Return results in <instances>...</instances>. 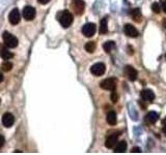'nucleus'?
Wrapping results in <instances>:
<instances>
[{
    "label": "nucleus",
    "mask_w": 166,
    "mask_h": 155,
    "mask_svg": "<svg viewBox=\"0 0 166 155\" xmlns=\"http://www.w3.org/2000/svg\"><path fill=\"white\" fill-rule=\"evenodd\" d=\"M73 20H74L73 15L69 11L61 12L58 16V21H59L60 25H61L64 28H67V27L71 26L72 23H73Z\"/></svg>",
    "instance_id": "f257e3e1"
},
{
    "label": "nucleus",
    "mask_w": 166,
    "mask_h": 155,
    "mask_svg": "<svg viewBox=\"0 0 166 155\" xmlns=\"http://www.w3.org/2000/svg\"><path fill=\"white\" fill-rule=\"evenodd\" d=\"M2 38H3V41H4V45L7 47V48H11V49H14L18 46L19 44V41L15 35H12V33L9 32H3L2 34Z\"/></svg>",
    "instance_id": "f03ea898"
},
{
    "label": "nucleus",
    "mask_w": 166,
    "mask_h": 155,
    "mask_svg": "<svg viewBox=\"0 0 166 155\" xmlns=\"http://www.w3.org/2000/svg\"><path fill=\"white\" fill-rule=\"evenodd\" d=\"M105 71H106V66H105L104 63H101V62L95 63L90 67V72L95 77L103 76L105 74Z\"/></svg>",
    "instance_id": "7ed1b4c3"
},
{
    "label": "nucleus",
    "mask_w": 166,
    "mask_h": 155,
    "mask_svg": "<svg viewBox=\"0 0 166 155\" xmlns=\"http://www.w3.org/2000/svg\"><path fill=\"white\" fill-rule=\"evenodd\" d=\"M72 8L76 15H82L85 8V3L83 0H73Z\"/></svg>",
    "instance_id": "20e7f679"
},
{
    "label": "nucleus",
    "mask_w": 166,
    "mask_h": 155,
    "mask_svg": "<svg viewBox=\"0 0 166 155\" xmlns=\"http://www.w3.org/2000/svg\"><path fill=\"white\" fill-rule=\"evenodd\" d=\"M101 88L105 89V90H109V91H114L115 88H116V81L115 79H106L104 81L101 82L100 84Z\"/></svg>",
    "instance_id": "39448f33"
},
{
    "label": "nucleus",
    "mask_w": 166,
    "mask_h": 155,
    "mask_svg": "<svg viewBox=\"0 0 166 155\" xmlns=\"http://www.w3.org/2000/svg\"><path fill=\"white\" fill-rule=\"evenodd\" d=\"M97 27L94 23H87L82 27V33L86 37H92L95 33Z\"/></svg>",
    "instance_id": "423d86ee"
},
{
    "label": "nucleus",
    "mask_w": 166,
    "mask_h": 155,
    "mask_svg": "<svg viewBox=\"0 0 166 155\" xmlns=\"http://www.w3.org/2000/svg\"><path fill=\"white\" fill-rule=\"evenodd\" d=\"M36 12L34 7H32L30 5L25 6L23 8V17L26 21H31V20H33L36 18Z\"/></svg>",
    "instance_id": "0eeeda50"
},
{
    "label": "nucleus",
    "mask_w": 166,
    "mask_h": 155,
    "mask_svg": "<svg viewBox=\"0 0 166 155\" xmlns=\"http://www.w3.org/2000/svg\"><path fill=\"white\" fill-rule=\"evenodd\" d=\"M20 20H21V15H20L18 8H14L9 16V23H11L12 25H17V24H19Z\"/></svg>",
    "instance_id": "6e6552de"
},
{
    "label": "nucleus",
    "mask_w": 166,
    "mask_h": 155,
    "mask_svg": "<svg viewBox=\"0 0 166 155\" xmlns=\"http://www.w3.org/2000/svg\"><path fill=\"white\" fill-rule=\"evenodd\" d=\"M0 57L4 60H9L14 57V54L9 51V49H7L5 45L0 44Z\"/></svg>",
    "instance_id": "1a4fd4ad"
},
{
    "label": "nucleus",
    "mask_w": 166,
    "mask_h": 155,
    "mask_svg": "<svg viewBox=\"0 0 166 155\" xmlns=\"http://www.w3.org/2000/svg\"><path fill=\"white\" fill-rule=\"evenodd\" d=\"M2 123L5 127H12L15 123V117L11 113H5L2 116Z\"/></svg>",
    "instance_id": "9d476101"
},
{
    "label": "nucleus",
    "mask_w": 166,
    "mask_h": 155,
    "mask_svg": "<svg viewBox=\"0 0 166 155\" xmlns=\"http://www.w3.org/2000/svg\"><path fill=\"white\" fill-rule=\"evenodd\" d=\"M119 134H110L109 137H107L106 142H105V146L107 147V148H113V147L116 145L117 143V140H119Z\"/></svg>",
    "instance_id": "9b49d317"
},
{
    "label": "nucleus",
    "mask_w": 166,
    "mask_h": 155,
    "mask_svg": "<svg viewBox=\"0 0 166 155\" xmlns=\"http://www.w3.org/2000/svg\"><path fill=\"white\" fill-rule=\"evenodd\" d=\"M124 31H125L126 35H128L129 37H133V38H134V37H137V36H138V31H137V29L135 28L134 26L130 25V24H127V25H126Z\"/></svg>",
    "instance_id": "f8f14e48"
},
{
    "label": "nucleus",
    "mask_w": 166,
    "mask_h": 155,
    "mask_svg": "<svg viewBox=\"0 0 166 155\" xmlns=\"http://www.w3.org/2000/svg\"><path fill=\"white\" fill-rule=\"evenodd\" d=\"M126 74L129 78L130 81H135L137 79V71L132 66H126Z\"/></svg>",
    "instance_id": "ddd939ff"
},
{
    "label": "nucleus",
    "mask_w": 166,
    "mask_h": 155,
    "mask_svg": "<svg viewBox=\"0 0 166 155\" xmlns=\"http://www.w3.org/2000/svg\"><path fill=\"white\" fill-rule=\"evenodd\" d=\"M141 96L142 98L144 99L145 101H153L155 99V94L152 90L150 89H145V90H142L141 92Z\"/></svg>",
    "instance_id": "4468645a"
},
{
    "label": "nucleus",
    "mask_w": 166,
    "mask_h": 155,
    "mask_svg": "<svg viewBox=\"0 0 166 155\" xmlns=\"http://www.w3.org/2000/svg\"><path fill=\"white\" fill-rule=\"evenodd\" d=\"M158 119H159V116H158V114L156 113V112H150V113L147 115V117H145L147 122L150 124L156 123V122L158 121Z\"/></svg>",
    "instance_id": "2eb2a0df"
},
{
    "label": "nucleus",
    "mask_w": 166,
    "mask_h": 155,
    "mask_svg": "<svg viewBox=\"0 0 166 155\" xmlns=\"http://www.w3.org/2000/svg\"><path fill=\"white\" fill-rule=\"evenodd\" d=\"M107 122L109 125H115L117 122V118H116V114H115V112H109V113L107 114Z\"/></svg>",
    "instance_id": "dca6fc26"
},
{
    "label": "nucleus",
    "mask_w": 166,
    "mask_h": 155,
    "mask_svg": "<svg viewBox=\"0 0 166 155\" xmlns=\"http://www.w3.org/2000/svg\"><path fill=\"white\" fill-rule=\"evenodd\" d=\"M131 16H132V18L135 22H138V23H139V22L141 21V12H140L139 8L132 9V12H131Z\"/></svg>",
    "instance_id": "f3484780"
},
{
    "label": "nucleus",
    "mask_w": 166,
    "mask_h": 155,
    "mask_svg": "<svg viewBox=\"0 0 166 155\" xmlns=\"http://www.w3.org/2000/svg\"><path fill=\"white\" fill-rule=\"evenodd\" d=\"M126 150H127V143L125 141H122L116 145V147L114 148V152L115 153H123Z\"/></svg>",
    "instance_id": "a211bd4d"
},
{
    "label": "nucleus",
    "mask_w": 166,
    "mask_h": 155,
    "mask_svg": "<svg viewBox=\"0 0 166 155\" xmlns=\"http://www.w3.org/2000/svg\"><path fill=\"white\" fill-rule=\"evenodd\" d=\"M100 33L101 34H105L107 33L108 31V22L107 19H102L101 22H100Z\"/></svg>",
    "instance_id": "6ab92c4d"
},
{
    "label": "nucleus",
    "mask_w": 166,
    "mask_h": 155,
    "mask_svg": "<svg viewBox=\"0 0 166 155\" xmlns=\"http://www.w3.org/2000/svg\"><path fill=\"white\" fill-rule=\"evenodd\" d=\"M103 48H104L106 53H110V52L115 48V44L113 41H106L103 45Z\"/></svg>",
    "instance_id": "aec40b11"
},
{
    "label": "nucleus",
    "mask_w": 166,
    "mask_h": 155,
    "mask_svg": "<svg viewBox=\"0 0 166 155\" xmlns=\"http://www.w3.org/2000/svg\"><path fill=\"white\" fill-rule=\"evenodd\" d=\"M95 42L94 41H88L86 45H85V50H86V52H88V53H94V51L95 50Z\"/></svg>",
    "instance_id": "412c9836"
},
{
    "label": "nucleus",
    "mask_w": 166,
    "mask_h": 155,
    "mask_svg": "<svg viewBox=\"0 0 166 155\" xmlns=\"http://www.w3.org/2000/svg\"><path fill=\"white\" fill-rule=\"evenodd\" d=\"M1 68L3 71H12V64L9 61H4L3 63L1 64Z\"/></svg>",
    "instance_id": "4be33fe9"
},
{
    "label": "nucleus",
    "mask_w": 166,
    "mask_h": 155,
    "mask_svg": "<svg viewBox=\"0 0 166 155\" xmlns=\"http://www.w3.org/2000/svg\"><path fill=\"white\" fill-rule=\"evenodd\" d=\"M152 9L156 12V14H159V12H160V4L158 3V2H155V3H153Z\"/></svg>",
    "instance_id": "5701e85b"
},
{
    "label": "nucleus",
    "mask_w": 166,
    "mask_h": 155,
    "mask_svg": "<svg viewBox=\"0 0 166 155\" xmlns=\"http://www.w3.org/2000/svg\"><path fill=\"white\" fill-rule=\"evenodd\" d=\"M117 99H119V95H117L116 92L113 91L112 93H111V101H112V102H116Z\"/></svg>",
    "instance_id": "b1692460"
},
{
    "label": "nucleus",
    "mask_w": 166,
    "mask_h": 155,
    "mask_svg": "<svg viewBox=\"0 0 166 155\" xmlns=\"http://www.w3.org/2000/svg\"><path fill=\"white\" fill-rule=\"evenodd\" d=\"M162 125H163V132L166 134V118L162 121Z\"/></svg>",
    "instance_id": "393cba45"
},
{
    "label": "nucleus",
    "mask_w": 166,
    "mask_h": 155,
    "mask_svg": "<svg viewBox=\"0 0 166 155\" xmlns=\"http://www.w3.org/2000/svg\"><path fill=\"white\" fill-rule=\"evenodd\" d=\"M3 144H4V137H0V148L3 146Z\"/></svg>",
    "instance_id": "a878e982"
},
{
    "label": "nucleus",
    "mask_w": 166,
    "mask_h": 155,
    "mask_svg": "<svg viewBox=\"0 0 166 155\" xmlns=\"http://www.w3.org/2000/svg\"><path fill=\"white\" fill-rule=\"evenodd\" d=\"M37 1H39L41 4H47L48 2L50 1V0H37Z\"/></svg>",
    "instance_id": "bb28decb"
},
{
    "label": "nucleus",
    "mask_w": 166,
    "mask_h": 155,
    "mask_svg": "<svg viewBox=\"0 0 166 155\" xmlns=\"http://www.w3.org/2000/svg\"><path fill=\"white\" fill-rule=\"evenodd\" d=\"M132 152H133V153H135V152H136V153H139V152H141V151H140L139 148H137V147H136V148H133L132 149Z\"/></svg>",
    "instance_id": "cd10ccee"
},
{
    "label": "nucleus",
    "mask_w": 166,
    "mask_h": 155,
    "mask_svg": "<svg viewBox=\"0 0 166 155\" xmlns=\"http://www.w3.org/2000/svg\"><path fill=\"white\" fill-rule=\"evenodd\" d=\"M162 7H163V11H164V12L166 14V0L164 2H163V5H162Z\"/></svg>",
    "instance_id": "c85d7f7f"
},
{
    "label": "nucleus",
    "mask_w": 166,
    "mask_h": 155,
    "mask_svg": "<svg viewBox=\"0 0 166 155\" xmlns=\"http://www.w3.org/2000/svg\"><path fill=\"white\" fill-rule=\"evenodd\" d=\"M3 79H4V78H3V74H2L1 72H0V83H1V82L3 81Z\"/></svg>",
    "instance_id": "c756f323"
},
{
    "label": "nucleus",
    "mask_w": 166,
    "mask_h": 155,
    "mask_svg": "<svg viewBox=\"0 0 166 155\" xmlns=\"http://www.w3.org/2000/svg\"><path fill=\"white\" fill-rule=\"evenodd\" d=\"M164 26H165V28H166V21H164Z\"/></svg>",
    "instance_id": "7c9ffc66"
},
{
    "label": "nucleus",
    "mask_w": 166,
    "mask_h": 155,
    "mask_svg": "<svg viewBox=\"0 0 166 155\" xmlns=\"http://www.w3.org/2000/svg\"><path fill=\"white\" fill-rule=\"evenodd\" d=\"M165 57H166V55H165Z\"/></svg>",
    "instance_id": "2f4dec72"
},
{
    "label": "nucleus",
    "mask_w": 166,
    "mask_h": 155,
    "mask_svg": "<svg viewBox=\"0 0 166 155\" xmlns=\"http://www.w3.org/2000/svg\"></svg>",
    "instance_id": "473e14b6"
}]
</instances>
